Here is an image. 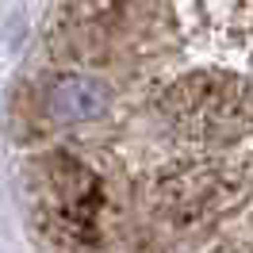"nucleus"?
<instances>
[{
  "label": "nucleus",
  "mask_w": 253,
  "mask_h": 253,
  "mask_svg": "<svg viewBox=\"0 0 253 253\" xmlns=\"http://www.w3.org/2000/svg\"><path fill=\"white\" fill-rule=\"evenodd\" d=\"M108 104H111L108 84L96 77H81V73L58 77L46 92V111L58 123H92L108 111Z\"/></svg>",
  "instance_id": "f257e3e1"
}]
</instances>
